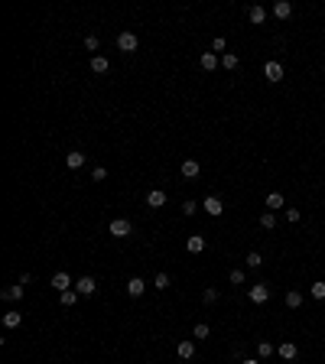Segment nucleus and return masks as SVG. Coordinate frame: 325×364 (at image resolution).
Segmentation results:
<instances>
[{"label": "nucleus", "instance_id": "6", "mask_svg": "<svg viewBox=\"0 0 325 364\" xmlns=\"http://www.w3.org/2000/svg\"><path fill=\"white\" fill-rule=\"evenodd\" d=\"M263 75H267V81H283V65L277 59H270V62L263 65Z\"/></svg>", "mask_w": 325, "mask_h": 364}, {"label": "nucleus", "instance_id": "31", "mask_svg": "<svg viewBox=\"0 0 325 364\" xmlns=\"http://www.w3.org/2000/svg\"><path fill=\"white\" fill-rule=\"evenodd\" d=\"M85 49H88V52H94V55H101V52H98V49H101L98 36H85Z\"/></svg>", "mask_w": 325, "mask_h": 364}, {"label": "nucleus", "instance_id": "28", "mask_svg": "<svg viewBox=\"0 0 325 364\" xmlns=\"http://www.w3.org/2000/svg\"><path fill=\"white\" fill-rule=\"evenodd\" d=\"M208 335H211V328L205 325V322H199V325L192 328V338H208Z\"/></svg>", "mask_w": 325, "mask_h": 364}, {"label": "nucleus", "instance_id": "18", "mask_svg": "<svg viewBox=\"0 0 325 364\" xmlns=\"http://www.w3.org/2000/svg\"><path fill=\"white\" fill-rule=\"evenodd\" d=\"M20 322H23V312H3V325L7 328H20Z\"/></svg>", "mask_w": 325, "mask_h": 364}, {"label": "nucleus", "instance_id": "33", "mask_svg": "<svg viewBox=\"0 0 325 364\" xmlns=\"http://www.w3.org/2000/svg\"><path fill=\"white\" fill-rule=\"evenodd\" d=\"M195 211H199V202H195V199L182 202V215H195Z\"/></svg>", "mask_w": 325, "mask_h": 364}, {"label": "nucleus", "instance_id": "5", "mask_svg": "<svg viewBox=\"0 0 325 364\" xmlns=\"http://www.w3.org/2000/svg\"><path fill=\"white\" fill-rule=\"evenodd\" d=\"M75 289H78L81 296H94V293H98V280H94V277H78Z\"/></svg>", "mask_w": 325, "mask_h": 364}, {"label": "nucleus", "instance_id": "19", "mask_svg": "<svg viewBox=\"0 0 325 364\" xmlns=\"http://www.w3.org/2000/svg\"><path fill=\"white\" fill-rule=\"evenodd\" d=\"M296 351H299V348H296L293 341H283V345H280V358H283V361H293Z\"/></svg>", "mask_w": 325, "mask_h": 364}, {"label": "nucleus", "instance_id": "16", "mask_svg": "<svg viewBox=\"0 0 325 364\" xmlns=\"http://www.w3.org/2000/svg\"><path fill=\"white\" fill-rule=\"evenodd\" d=\"M108 69H111V62L104 59V55H91V72L94 75H104Z\"/></svg>", "mask_w": 325, "mask_h": 364}, {"label": "nucleus", "instance_id": "21", "mask_svg": "<svg viewBox=\"0 0 325 364\" xmlns=\"http://www.w3.org/2000/svg\"><path fill=\"white\" fill-rule=\"evenodd\" d=\"M247 20H250V23H257V26H260L263 20H267V10H263V7H250V10H247Z\"/></svg>", "mask_w": 325, "mask_h": 364}, {"label": "nucleus", "instance_id": "32", "mask_svg": "<svg viewBox=\"0 0 325 364\" xmlns=\"http://www.w3.org/2000/svg\"><path fill=\"white\" fill-rule=\"evenodd\" d=\"M225 49H228V42H225V39H221V36H215V39H211V52H221V55H225Z\"/></svg>", "mask_w": 325, "mask_h": 364}, {"label": "nucleus", "instance_id": "14", "mask_svg": "<svg viewBox=\"0 0 325 364\" xmlns=\"http://www.w3.org/2000/svg\"><path fill=\"white\" fill-rule=\"evenodd\" d=\"M52 286L59 289V293H65V289H72V277H69V273H62V270H59V273L52 277Z\"/></svg>", "mask_w": 325, "mask_h": 364}, {"label": "nucleus", "instance_id": "20", "mask_svg": "<svg viewBox=\"0 0 325 364\" xmlns=\"http://www.w3.org/2000/svg\"><path fill=\"white\" fill-rule=\"evenodd\" d=\"M283 205H286V202H283V195H280V192H270V195H267V208H270V211H280Z\"/></svg>", "mask_w": 325, "mask_h": 364}, {"label": "nucleus", "instance_id": "3", "mask_svg": "<svg viewBox=\"0 0 325 364\" xmlns=\"http://www.w3.org/2000/svg\"><path fill=\"white\" fill-rule=\"evenodd\" d=\"M202 211H205V215H211V218H218L221 211H225V202L218 199V195H208V199L202 202Z\"/></svg>", "mask_w": 325, "mask_h": 364}, {"label": "nucleus", "instance_id": "24", "mask_svg": "<svg viewBox=\"0 0 325 364\" xmlns=\"http://www.w3.org/2000/svg\"><path fill=\"white\" fill-rule=\"evenodd\" d=\"M23 293H26L23 283H16V286H7V289H3V299H23Z\"/></svg>", "mask_w": 325, "mask_h": 364}, {"label": "nucleus", "instance_id": "36", "mask_svg": "<svg viewBox=\"0 0 325 364\" xmlns=\"http://www.w3.org/2000/svg\"><path fill=\"white\" fill-rule=\"evenodd\" d=\"M202 299H205V302H208V306H211V302H218V289H205V293H202Z\"/></svg>", "mask_w": 325, "mask_h": 364}, {"label": "nucleus", "instance_id": "17", "mask_svg": "<svg viewBox=\"0 0 325 364\" xmlns=\"http://www.w3.org/2000/svg\"><path fill=\"white\" fill-rule=\"evenodd\" d=\"M238 65H241V59H238L234 52H225V55H221V69H225V72H234Z\"/></svg>", "mask_w": 325, "mask_h": 364}, {"label": "nucleus", "instance_id": "11", "mask_svg": "<svg viewBox=\"0 0 325 364\" xmlns=\"http://www.w3.org/2000/svg\"><path fill=\"white\" fill-rule=\"evenodd\" d=\"M176 355H179V358H182V361H189V358H192V355H195V341H192V338H186V341H179V345H176Z\"/></svg>", "mask_w": 325, "mask_h": 364}, {"label": "nucleus", "instance_id": "26", "mask_svg": "<svg viewBox=\"0 0 325 364\" xmlns=\"http://www.w3.org/2000/svg\"><path fill=\"white\" fill-rule=\"evenodd\" d=\"M286 306H289V309H299V306H302V293H299V289H289V293H286Z\"/></svg>", "mask_w": 325, "mask_h": 364}, {"label": "nucleus", "instance_id": "27", "mask_svg": "<svg viewBox=\"0 0 325 364\" xmlns=\"http://www.w3.org/2000/svg\"><path fill=\"white\" fill-rule=\"evenodd\" d=\"M273 351H277V348H273L270 341H257V358H270Z\"/></svg>", "mask_w": 325, "mask_h": 364}, {"label": "nucleus", "instance_id": "2", "mask_svg": "<svg viewBox=\"0 0 325 364\" xmlns=\"http://www.w3.org/2000/svg\"><path fill=\"white\" fill-rule=\"evenodd\" d=\"M247 296H250V302H254V306H263V302L270 299V286H267V283H257V286L247 289Z\"/></svg>", "mask_w": 325, "mask_h": 364}, {"label": "nucleus", "instance_id": "1", "mask_svg": "<svg viewBox=\"0 0 325 364\" xmlns=\"http://www.w3.org/2000/svg\"><path fill=\"white\" fill-rule=\"evenodd\" d=\"M108 231L114 234V238H130L133 225H130V221H127V218H114V221H111V225H108Z\"/></svg>", "mask_w": 325, "mask_h": 364}, {"label": "nucleus", "instance_id": "8", "mask_svg": "<svg viewBox=\"0 0 325 364\" xmlns=\"http://www.w3.org/2000/svg\"><path fill=\"white\" fill-rule=\"evenodd\" d=\"M147 205H150V208H162V205H166V192H162V189H150V192H147Z\"/></svg>", "mask_w": 325, "mask_h": 364}, {"label": "nucleus", "instance_id": "7", "mask_svg": "<svg viewBox=\"0 0 325 364\" xmlns=\"http://www.w3.org/2000/svg\"><path fill=\"white\" fill-rule=\"evenodd\" d=\"M127 293H130L133 299L143 296V293H147V280H143V277H130V280H127Z\"/></svg>", "mask_w": 325, "mask_h": 364}, {"label": "nucleus", "instance_id": "38", "mask_svg": "<svg viewBox=\"0 0 325 364\" xmlns=\"http://www.w3.org/2000/svg\"><path fill=\"white\" fill-rule=\"evenodd\" d=\"M241 364H260V361H254V358H247V361H241Z\"/></svg>", "mask_w": 325, "mask_h": 364}, {"label": "nucleus", "instance_id": "22", "mask_svg": "<svg viewBox=\"0 0 325 364\" xmlns=\"http://www.w3.org/2000/svg\"><path fill=\"white\" fill-rule=\"evenodd\" d=\"M78 296H81L78 289H65V293H59V302H62V306H75Z\"/></svg>", "mask_w": 325, "mask_h": 364}, {"label": "nucleus", "instance_id": "10", "mask_svg": "<svg viewBox=\"0 0 325 364\" xmlns=\"http://www.w3.org/2000/svg\"><path fill=\"white\" fill-rule=\"evenodd\" d=\"M182 176H186V179L202 176V163H199V160H182Z\"/></svg>", "mask_w": 325, "mask_h": 364}, {"label": "nucleus", "instance_id": "34", "mask_svg": "<svg viewBox=\"0 0 325 364\" xmlns=\"http://www.w3.org/2000/svg\"><path fill=\"white\" fill-rule=\"evenodd\" d=\"M228 280H231L234 286H244V270H231V273H228Z\"/></svg>", "mask_w": 325, "mask_h": 364}, {"label": "nucleus", "instance_id": "35", "mask_svg": "<svg viewBox=\"0 0 325 364\" xmlns=\"http://www.w3.org/2000/svg\"><path fill=\"white\" fill-rule=\"evenodd\" d=\"M91 179H94V182H101V179H108V169H104V166H94V169H91Z\"/></svg>", "mask_w": 325, "mask_h": 364}, {"label": "nucleus", "instance_id": "15", "mask_svg": "<svg viewBox=\"0 0 325 364\" xmlns=\"http://www.w3.org/2000/svg\"><path fill=\"white\" fill-rule=\"evenodd\" d=\"M218 65H221V59H218L215 52H202V69L205 72H215Z\"/></svg>", "mask_w": 325, "mask_h": 364}, {"label": "nucleus", "instance_id": "23", "mask_svg": "<svg viewBox=\"0 0 325 364\" xmlns=\"http://www.w3.org/2000/svg\"><path fill=\"white\" fill-rule=\"evenodd\" d=\"M260 228L273 231V228H277V211H263V215H260Z\"/></svg>", "mask_w": 325, "mask_h": 364}, {"label": "nucleus", "instance_id": "30", "mask_svg": "<svg viewBox=\"0 0 325 364\" xmlns=\"http://www.w3.org/2000/svg\"><path fill=\"white\" fill-rule=\"evenodd\" d=\"M247 267H250V270H257V267H263V257L257 254V250H250V254H247Z\"/></svg>", "mask_w": 325, "mask_h": 364}, {"label": "nucleus", "instance_id": "9", "mask_svg": "<svg viewBox=\"0 0 325 364\" xmlns=\"http://www.w3.org/2000/svg\"><path fill=\"white\" fill-rule=\"evenodd\" d=\"M289 13H293V3H289V0H277V3H273V16H277V20H289Z\"/></svg>", "mask_w": 325, "mask_h": 364}, {"label": "nucleus", "instance_id": "25", "mask_svg": "<svg viewBox=\"0 0 325 364\" xmlns=\"http://www.w3.org/2000/svg\"><path fill=\"white\" fill-rule=\"evenodd\" d=\"M169 286H172L169 273H156V277H153V289H169Z\"/></svg>", "mask_w": 325, "mask_h": 364}, {"label": "nucleus", "instance_id": "4", "mask_svg": "<svg viewBox=\"0 0 325 364\" xmlns=\"http://www.w3.org/2000/svg\"><path fill=\"white\" fill-rule=\"evenodd\" d=\"M137 46H140V39L133 36V33H121V36H117V49H121V52H137Z\"/></svg>", "mask_w": 325, "mask_h": 364}, {"label": "nucleus", "instance_id": "29", "mask_svg": "<svg viewBox=\"0 0 325 364\" xmlns=\"http://www.w3.org/2000/svg\"><path fill=\"white\" fill-rule=\"evenodd\" d=\"M312 296H316V299H325V280H316V283H312V289H309Z\"/></svg>", "mask_w": 325, "mask_h": 364}, {"label": "nucleus", "instance_id": "13", "mask_svg": "<svg viewBox=\"0 0 325 364\" xmlns=\"http://www.w3.org/2000/svg\"><path fill=\"white\" fill-rule=\"evenodd\" d=\"M205 244H208V241L202 238V234H192V238L186 241V247H189V254H202V250H205Z\"/></svg>", "mask_w": 325, "mask_h": 364}, {"label": "nucleus", "instance_id": "37", "mask_svg": "<svg viewBox=\"0 0 325 364\" xmlns=\"http://www.w3.org/2000/svg\"><path fill=\"white\" fill-rule=\"evenodd\" d=\"M299 218H302V211H299V208H286V221H293V225H296Z\"/></svg>", "mask_w": 325, "mask_h": 364}, {"label": "nucleus", "instance_id": "12", "mask_svg": "<svg viewBox=\"0 0 325 364\" xmlns=\"http://www.w3.org/2000/svg\"><path fill=\"white\" fill-rule=\"evenodd\" d=\"M65 166H69V169H81V166H85V153H81V150H72V153L65 156Z\"/></svg>", "mask_w": 325, "mask_h": 364}]
</instances>
